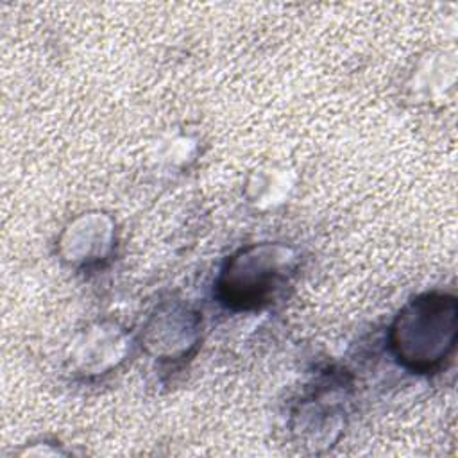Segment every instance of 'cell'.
Listing matches in <instances>:
<instances>
[{
    "label": "cell",
    "instance_id": "1",
    "mask_svg": "<svg viewBox=\"0 0 458 458\" xmlns=\"http://www.w3.org/2000/svg\"><path fill=\"white\" fill-rule=\"evenodd\" d=\"M454 317L453 299L435 295L417 299L403 311L394 327L397 354L413 369L433 367L453 347Z\"/></svg>",
    "mask_w": 458,
    "mask_h": 458
},
{
    "label": "cell",
    "instance_id": "2",
    "mask_svg": "<svg viewBox=\"0 0 458 458\" xmlns=\"http://www.w3.org/2000/svg\"><path fill=\"white\" fill-rule=\"evenodd\" d=\"M286 250L281 247H252L240 256H236L225 276H243V279H225L224 290L231 302H240L242 306L259 304L276 281L283 274V263Z\"/></svg>",
    "mask_w": 458,
    "mask_h": 458
}]
</instances>
